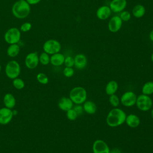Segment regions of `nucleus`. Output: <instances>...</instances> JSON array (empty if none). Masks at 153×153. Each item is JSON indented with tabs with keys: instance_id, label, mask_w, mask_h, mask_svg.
<instances>
[{
	"instance_id": "nucleus-1",
	"label": "nucleus",
	"mask_w": 153,
	"mask_h": 153,
	"mask_svg": "<svg viewBox=\"0 0 153 153\" xmlns=\"http://www.w3.org/2000/svg\"><path fill=\"white\" fill-rule=\"evenodd\" d=\"M126 116V112L122 109L114 108L107 115L106 118V124L111 127H118L125 123Z\"/></svg>"
},
{
	"instance_id": "nucleus-2",
	"label": "nucleus",
	"mask_w": 153,
	"mask_h": 153,
	"mask_svg": "<svg viewBox=\"0 0 153 153\" xmlns=\"http://www.w3.org/2000/svg\"><path fill=\"white\" fill-rule=\"evenodd\" d=\"M11 11L15 17L23 19L30 14V7L26 0H18L13 5Z\"/></svg>"
},
{
	"instance_id": "nucleus-3",
	"label": "nucleus",
	"mask_w": 153,
	"mask_h": 153,
	"mask_svg": "<svg viewBox=\"0 0 153 153\" xmlns=\"http://www.w3.org/2000/svg\"><path fill=\"white\" fill-rule=\"evenodd\" d=\"M75 105H82L86 101L87 93L86 90L81 86L75 87L69 92V97Z\"/></svg>"
},
{
	"instance_id": "nucleus-4",
	"label": "nucleus",
	"mask_w": 153,
	"mask_h": 153,
	"mask_svg": "<svg viewBox=\"0 0 153 153\" xmlns=\"http://www.w3.org/2000/svg\"><path fill=\"white\" fill-rule=\"evenodd\" d=\"M21 72V68L19 63L16 60L9 61L5 68V72L8 78L14 79L17 78Z\"/></svg>"
},
{
	"instance_id": "nucleus-5",
	"label": "nucleus",
	"mask_w": 153,
	"mask_h": 153,
	"mask_svg": "<svg viewBox=\"0 0 153 153\" xmlns=\"http://www.w3.org/2000/svg\"><path fill=\"white\" fill-rule=\"evenodd\" d=\"M152 100L149 96L141 94L137 96L136 105L142 111H148L152 108Z\"/></svg>"
},
{
	"instance_id": "nucleus-6",
	"label": "nucleus",
	"mask_w": 153,
	"mask_h": 153,
	"mask_svg": "<svg viewBox=\"0 0 153 153\" xmlns=\"http://www.w3.org/2000/svg\"><path fill=\"white\" fill-rule=\"evenodd\" d=\"M4 38L5 41L9 45L17 44L21 38L20 30L17 27H11L5 32Z\"/></svg>"
},
{
	"instance_id": "nucleus-7",
	"label": "nucleus",
	"mask_w": 153,
	"mask_h": 153,
	"mask_svg": "<svg viewBox=\"0 0 153 153\" xmlns=\"http://www.w3.org/2000/svg\"><path fill=\"white\" fill-rule=\"evenodd\" d=\"M43 50L49 55L59 53L61 50V44L57 40L50 39L47 40L43 44Z\"/></svg>"
},
{
	"instance_id": "nucleus-8",
	"label": "nucleus",
	"mask_w": 153,
	"mask_h": 153,
	"mask_svg": "<svg viewBox=\"0 0 153 153\" xmlns=\"http://www.w3.org/2000/svg\"><path fill=\"white\" fill-rule=\"evenodd\" d=\"M120 103L126 107H131L136 104L137 96L131 91L124 92L120 97Z\"/></svg>"
},
{
	"instance_id": "nucleus-9",
	"label": "nucleus",
	"mask_w": 153,
	"mask_h": 153,
	"mask_svg": "<svg viewBox=\"0 0 153 153\" xmlns=\"http://www.w3.org/2000/svg\"><path fill=\"white\" fill-rule=\"evenodd\" d=\"M39 63V56L37 52H31L27 54L25 57V65L29 69H33L36 68Z\"/></svg>"
},
{
	"instance_id": "nucleus-10",
	"label": "nucleus",
	"mask_w": 153,
	"mask_h": 153,
	"mask_svg": "<svg viewBox=\"0 0 153 153\" xmlns=\"http://www.w3.org/2000/svg\"><path fill=\"white\" fill-rule=\"evenodd\" d=\"M93 153H109L110 148L106 142L102 139L94 141L92 146Z\"/></svg>"
},
{
	"instance_id": "nucleus-11",
	"label": "nucleus",
	"mask_w": 153,
	"mask_h": 153,
	"mask_svg": "<svg viewBox=\"0 0 153 153\" xmlns=\"http://www.w3.org/2000/svg\"><path fill=\"white\" fill-rule=\"evenodd\" d=\"M123 25V21L118 16H114L111 18L108 24V28L111 32L116 33L118 32Z\"/></svg>"
},
{
	"instance_id": "nucleus-12",
	"label": "nucleus",
	"mask_w": 153,
	"mask_h": 153,
	"mask_svg": "<svg viewBox=\"0 0 153 153\" xmlns=\"http://www.w3.org/2000/svg\"><path fill=\"white\" fill-rule=\"evenodd\" d=\"M14 114L11 109L4 107L0 109V124L6 125L13 119Z\"/></svg>"
},
{
	"instance_id": "nucleus-13",
	"label": "nucleus",
	"mask_w": 153,
	"mask_h": 153,
	"mask_svg": "<svg viewBox=\"0 0 153 153\" xmlns=\"http://www.w3.org/2000/svg\"><path fill=\"white\" fill-rule=\"evenodd\" d=\"M127 0H112L109 3V7L112 12L121 13L126 8Z\"/></svg>"
},
{
	"instance_id": "nucleus-14",
	"label": "nucleus",
	"mask_w": 153,
	"mask_h": 153,
	"mask_svg": "<svg viewBox=\"0 0 153 153\" xmlns=\"http://www.w3.org/2000/svg\"><path fill=\"white\" fill-rule=\"evenodd\" d=\"M112 13L110 7L108 5H102L98 8L96 11L97 17L101 20H105L108 19Z\"/></svg>"
},
{
	"instance_id": "nucleus-15",
	"label": "nucleus",
	"mask_w": 153,
	"mask_h": 153,
	"mask_svg": "<svg viewBox=\"0 0 153 153\" xmlns=\"http://www.w3.org/2000/svg\"><path fill=\"white\" fill-rule=\"evenodd\" d=\"M74 66L79 69H84L87 65V57L84 54H77L74 57Z\"/></svg>"
},
{
	"instance_id": "nucleus-16",
	"label": "nucleus",
	"mask_w": 153,
	"mask_h": 153,
	"mask_svg": "<svg viewBox=\"0 0 153 153\" xmlns=\"http://www.w3.org/2000/svg\"><path fill=\"white\" fill-rule=\"evenodd\" d=\"M58 106L61 110L66 112L73 108L74 103L69 97H62L58 101Z\"/></svg>"
},
{
	"instance_id": "nucleus-17",
	"label": "nucleus",
	"mask_w": 153,
	"mask_h": 153,
	"mask_svg": "<svg viewBox=\"0 0 153 153\" xmlns=\"http://www.w3.org/2000/svg\"><path fill=\"white\" fill-rule=\"evenodd\" d=\"M125 123L130 128H136L140 125V120L136 114H131L126 116Z\"/></svg>"
},
{
	"instance_id": "nucleus-18",
	"label": "nucleus",
	"mask_w": 153,
	"mask_h": 153,
	"mask_svg": "<svg viewBox=\"0 0 153 153\" xmlns=\"http://www.w3.org/2000/svg\"><path fill=\"white\" fill-rule=\"evenodd\" d=\"M65 59V57L63 54L60 53H57L51 56L50 63L54 66H60L64 64Z\"/></svg>"
},
{
	"instance_id": "nucleus-19",
	"label": "nucleus",
	"mask_w": 153,
	"mask_h": 153,
	"mask_svg": "<svg viewBox=\"0 0 153 153\" xmlns=\"http://www.w3.org/2000/svg\"><path fill=\"white\" fill-rule=\"evenodd\" d=\"M84 111L88 114H94L97 111L96 103L91 100H86L82 104Z\"/></svg>"
},
{
	"instance_id": "nucleus-20",
	"label": "nucleus",
	"mask_w": 153,
	"mask_h": 153,
	"mask_svg": "<svg viewBox=\"0 0 153 153\" xmlns=\"http://www.w3.org/2000/svg\"><path fill=\"white\" fill-rule=\"evenodd\" d=\"M118 88V82L115 80H111L109 81L105 87L106 93L110 96L115 94Z\"/></svg>"
},
{
	"instance_id": "nucleus-21",
	"label": "nucleus",
	"mask_w": 153,
	"mask_h": 153,
	"mask_svg": "<svg viewBox=\"0 0 153 153\" xmlns=\"http://www.w3.org/2000/svg\"><path fill=\"white\" fill-rule=\"evenodd\" d=\"M3 102L6 108L9 109H13L16 105V99L15 97L11 93H7L5 94Z\"/></svg>"
},
{
	"instance_id": "nucleus-22",
	"label": "nucleus",
	"mask_w": 153,
	"mask_h": 153,
	"mask_svg": "<svg viewBox=\"0 0 153 153\" xmlns=\"http://www.w3.org/2000/svg\"><path fill=\"white\" fill-rule=\"evenodd\" d=\"M146 12L145 7L141 4H137L132 9V14L136 18L142 17Z\"/></svg>"
},
{
	"instance_id": "nucleus-23",
	"label": "nucleus",
	"mask_w": 153,
	"mask_h": 153,
	"mask_svg": "<svg viewBox=\"0 0 153 153\" xmlns=\"http://www.w3.org/2000/svg\"><path fill=\"white\" fill-rule=\"evenodd\" d=\"M20 47L18 44H10L7 50V54L10 57H15L19 54Z\"/></svg>"
},
{
	"instance_id": "nucleus-24",
	"label": "nucleus",
	"mask_w": 153,
	"mask_h": 153,
	"mask_svg": "<svg viewBox=\"0 0 153 153\" xmlns=\"http://www.w3.org/2000/svg\"><path fill=\"white\" fill-rule=\"evenodd\" d=\"M142 93L148 96L153 94V81H148L143 85L142 87Z\"/></svg>"
},
{
	"instance_id": "nucleus-25",
	"label": "nucleus",
	"mask_w": 153,
	"mask_h": 153,
	"mask_svg": "<svg viewBox=\"0 0 153 153\" xmlns=\"http://www.w3.org/2000/svg\"><path fill=\"white\" fill-rule=\"evenodd\" d=\"M39 62L42 65H48L50 63V57L48 54L45 52H42L39 56Z\"/></svg>"
},
{
	"instance_id": "nucleus-26",
	"label": "nucleus",
	"mask_w": 153,
	"mask_h": 153,
	"mask_svg": "<svg viewBox=\"0 0 153 153\" xmlns=\"http://www.w3.org/2000/svg\"><path fill=\"white\" fill-rule=\"evenodd\" d=\"M13 85L17 90H22L25 86V84L24 81L22 79L19 78L18 77L13 79Z\"/></svg>"
},
{
	"instance_id": "nucleus-27",
	"label": "nucleus",
	"mask_w": 153,
	"mask_h": 153,
	"mask_svg": "<svg viewBox=\"0 0 153 153\" xmlns=\"http://www.w3.org/2000/svg\"><path fill=\"white\" fill-rule=\"evenodd\" d=\"M109 102L110 104L114 108H117L120 103V99L118 96L115 94H112L109 96Z\"/></svg>"
},
{
	"instance_id": "nucleus-28",
	"label": "nucleus",
	"mask_w": 153,
	"mask_h": 153,
	"mask_svg": "<svg viewBox=\"0 0 153 153\" xmlns=\"http://www.w3.org/2000/svg\"><path fill=\"white\" fill-rule=\"evenodd\" d=\"M36 79L40 84H44V85L48 84L49 81V79L48 76L44 73H42V72H40L37 74Z\"/></svg>"
},
{
	"instance_id": "nucleus-29",
	"label": "nucleus",
	"mask_w": 153,
	"mask_h": 153,
	"mask_svg": "<svg viewBox=\"0 0 153 153\" xmlns=\"http://www.w3.org/2000/svg\"><path fill=\"white\" fill-rule=\"evenodd\" d=\"M78 116V114L76 112V111L73 108L66 111V117L68 120H69L71 121L75 120L77 118Z\"/></svg>"
},
{
	"instance_id": "nucleus-30",
	"label": "nucleus",
	"mask_w": 153,
	"mask_h": 153,
	"mask_svg": "<svg viewBox=\"0 0 153 153\" xmlns=\"http://www.w3.org/2000/svg\"><path fill=\"white\" fill-rule=\"evenodd\" d=\"M131 13L129 11H126V10H123V11H121L120 14V17L121 18L123 22L129 21L131 19Z\"/></svg>"
},
{
	"instance_id": "nucleus-31",
	"label": "nucleus",
	"mask_w": 153,
	"mask_h": 153,
	"mask_svg": "<svg viewBox=\"0 0 153 153\" xmlns=\"http://www.w3.org/2000/svg\"><path fill=\"white\" fill-rule=\"evenodd\" d=\"M74 69L72 67H65L63 71V74L67 78L72 77L74 75Z\"/></svg>"
},
{
	"instance_id": "nucleus-32",
	"label": "nucleus",
	"mask_w": 153,
	"mask_h": 153,
	"mask_svg": "<svg viewBox=\"0 0 153 153\" xmlns=\"http://www.w3.org/2000/svg\"><path fill=\"white\" fill-rule=\"evenodd\" d=\"M64 64L66 67H73L74 66V59L72 56H68L65 57Z\"/></svg>"
},
{
	"instance_id": "nucleus-33",
	"label": "nucleus",
	"mask_w": 153,
	"mask_h": 153,
	"mask_svg": "<svg viewBox=\"0 0 153 153\" xmlns=\"http://www.w3.org/2000/svg\"><path fill=\"white\" fill-rule=\"evenodd\" d=\"M32 28V24L30 22L23 23L20 27V30L23 32H27L29 31Z\"/></svg>"
},
{
	"instance_id": "nucleus-34",
	"label": "nucleus",
	"mask_w": 153,
	"mask_h": 153,
	"mask_svg": "<svg viewBox=\"0 0 153 153\" xmlns=\"http://www.w3.org/2000/svg\"><path fill=\"white\" fill-rule=\"evenodd\" d=\"M73 109L76 111V112L78 114V115H81L84 112V109L82 105H75L74 106H73Z\"/></svg>"
},
{
	"instance_id": "nucleus-35",
	"label": "nucleus",
	"mask_w": 153,
	"mask_h": 153,
	"mask_svg": "<svg viewBox=\"0 0 153 153\" xmlns=\"http://www.w3.org/2000/svg\"><path fill=\"white\" fill-rule=\"evenodd\" d=\"M26 1L30 5H36L38 4L41 0H26Z\"/></svg>"
},
{
	"instance_id": "nucleus-36",
	"label": "nucleus",
	"mask_w": 153,
	"mask_h": 153,
	"mask_svg": "<svg viewBox=\"0 0 153 153\" xmlns=\"http://www.w3.org/2000/svg\"><path fill=\"white\" fill-rule=\"evenodd\" d=\"M109 153H122L121 149L117 148H114L112 149H110V152Z\"/></svg>"
},
{
	"instance_id": "nucleus-37",
	"label": "nucleus",
	"mask_w": 153,
	"mask_h": 153,
	"mask_svg": "<svg viewBox=\"0 0 153 153\" xmlns=\"http://www.w3.org/2000/svg\"><path fill=\"white\" fill-rule=\"evenodd\" d=\"M149 39L151 41L153 42V29L151 31V32L149 33Z\"/></svg>"
},
{
	"instance_id": "nucleus-38",
	"label": "nucleus",
	"mask_w": 153,
	"mask_h": 153,
	"mask_svg": "<svg viewBox=\"0 0 153 153\" xmlns=\"http://www.w3.org/2000/svg\"><path fill=\"white\" fill-rule=\"evenodd\" d=\"M151 117H152V119H153V108H152L151 111Z\"/></svg>"
},
{
	"instance_id": "nucleus-39",
	"label": "nucleus",
	"mask_w": 153,
	"mask_h": 153,
	"mask_svg": "<svg viewBox=\"0 0 153 153\" xmlns=\"http://www.w3.org/2000/svg\"><path fill=\"white\" fill-rule=\"evenodd\" d=\"M151 60L152 62H153V53H152V54H151Z\"/></svg>"
},
{
	"instance_id": "nucleus-40",
	"label": "nucleus",
	"mask_w": 153,
	"mask_h": 153,
	"mask_svg": "<svg viewBox=\"0 0 153 153\" xmlns=\"http://www.w3.org/2000/svg\"><path fill=\"white\" fill-rule=\"evenodd\" d=\"M1 66L0 65V72H1Z\"/></svg>"
},
{
	"instance_id": "nucleus-41",
	"label": "nucleus",
	"mask_w": 153,
	"mask_h": 153,
	"mask_svg": "<svg viewBox=\"0 0 153 153\" xmlns=\"http://www.w3.org/2000/svg\"></svg>"
}]
</instances>
